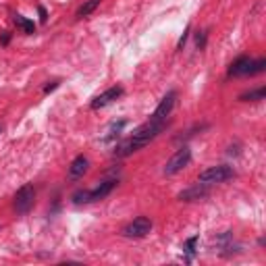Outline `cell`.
I'll list each match as a JSON object with an SVG mask.
<instances>
[{
	"label": "cell",
	"mask_w": 266,
	"mask_h": 266,
	"mask_svg": "<svg viewBox=\"0 0 266 266\" xmlns=\"http://www.w3.org/2000/svg\"><path fill=\"white\" fill-rule=\"evenodd\" d=\"M191 161V150L189 148H181V150H177L171 158H169V163L165 167V175H177L179 171H183Z\"/></svg>",
	"instance_id": "cell-5"
},
{
	"label": "cell",
	"mask_w": 266,
	"mask_h": 266,
	"mask_svg": "<svg viewBox=\"0 0 266 266\" xmlns=\"http://www.w3.org/2000/svg\"><path fill=\"white\" fill-rule=\"evenodd\" d=\"M38 11H40V19H42V23H46V19H48V17H46V9H44V7H40Z\"/></svg>",
	"instance_id": "cell-19"
},
{
	"label": "cell",
	"mask_w": 266,
	"mask_h": 266,
	"mask_svg": "<svg viewBox=\"0 0 266 266\" xmlns=\"http://www.w3.org/2000/svg\"><path fill=\"white\" fill-rule=\"evenodd\" d=\"M167 127V121H154L150 119L148 123H144V125H139L131 137H127L125 141H121V144L117 146L115 150V156L119 158H125V156H131L133 152L146 148L150 141L154 137H158V133H163V129Z\"/></svg>",
	"instance_id": "cell-1"
},
{
	"label": "cell",
	"mask_w": 266,
	"mask_h": 266,
	"mask_svg": "<svg viewBox=\"0 0 266 266\" xmlns=\"http://www.w3.org/2000/svg\"><path fill=\"white\" fill-rule=\"evenodd\" d=\"M235 177V171L227 165H219V167H210L206 171L200 173L198 181L204 183V185H212V183H223V181H229Z\"/></svg>",
	"instance_id": "cell-3"
},
{
	"label": "cell",
	"mask_w": 266,
	"mask_h": 266,
	"mask_svg": "<svg viewBox=\"0 0 266 266\" xmlns=\"http://www.w3.org/2000/svg\"><path fill=\"white\" fill-rule=\"evenodd\" d=\"M204 196H208V189L196 185V187H191V189L181 191V193H179V200H181V202H193V200H200V198H204Z\"/></svg>",
	"instance_id": "cell-11"
},
{
	"label": "cell",
	"mask_w": 266,
	"mask_h": 266,
	"mask_svg": "<svg viewBox=\"0 0 266 266\" xmlns=\"http://www.w3.org/2000/svg\"><path fill=\"white\" fill-rule=\"evenodd\" d=\"M266 67V61L260 59V61H252V67H250V75H256V73H262Z\"/></svg>",
	"instance_id": "cell-15"
},
{
	"label": "cell",
	"mask_w": 266,
	"mask_h": 266,
	"mask_svg": "<svg viewBox=\"0 0 266 266\" xmlns=\"http://www.w3.org/2000/svg\"><path fill=\"white\" fill-rule=\"evenodd\" d=\"M125 125H127V121H119V123H115V125L111 127V133H109V135H106L104 139H113L115 135H119V131H121L123 127H125Z\"/></svg>",
	"instance_id": "cell-16"
},
{
	"label": "cell",
	"mask_w": 266,
	"mask_h": 266,
	"mask_svg": "<svg viewBox=\"0 0 266 266\" xmlns=\"http://www.w3.org/2000/svg\"><path fill=\"white\" fill-rule=\"evenodd\" d=\"M87 167H90V161H87L85 156H77L75 161L71 163V167H69V177H71V179H79V177L85 175Z\"/></svg>",
	"instance_id": "cell-10"
},
{
	"label": "cell",
	"mask_w": 266,
	"mask_h": 266,
	"mask_svg": "<svg viewBox=\"0 0 266 266\" xmlns=\"http://www.w3.org/2000/svg\"><path fill=\"white\" fill-rule=\"evenodd\" d=\"M100 3H102V0H87V3L77 11V17H87L90 13H94L100 7Z\"/></svg>",
	"instance_id": "cell-14"
},
{
	"label": "cell",
	"mask_w": 266,
	"mask_h": 266,
	"mask_svg": "<svg viewBox=\"0 0 266 266\" xmlns=\"http://www.w3.org/2000/svg\"><path fill=\"white\" fill-rule=\"evenodd\" d=\"M264 96H266V87H258V90L241 94L239 100H243V102H256V100H264Z\"/></svg>",
	"instance_id": "cell-13"
},
{
	"label": "cell",
	"mask_w": 266,
	"mask_h": 266,
	"mask_svg": "<svg viewBox=\"0 0 266 266\" xmlns=\"http://www.w3.org/2000/svg\"><path fill=\"white\" fill-rule=\"evenodd\" d=\"M55 87H59V81H52V83H48L46 87H44V94H50Z\"/></svg>",
	"instance_id": "cell-18"
},
{
	"label": "cell",
	"mask_w": 266,
	"mask_h": 266,
	"mask_svg": "<svg viewBox=\"0 0 266 266\" xmlns=\"http://www.w3.org/2000/svg\"><path fill=\"white\" fill-rule=\"evenodd\" d=\"M35 202V189L33 185H23L19 191L15 193V210L19 215H27V212L33 208Z\"/></svg>",
	"instance_id": "cell-4"
},
{
	"label": "cell",
	"mask_w": 266,
	"mask_h": 266,
	"mask_svg": "<svg viewBox=\"0 0 266 266\" xmlns=\"http://www.w3.org/2000/svg\"><path fill=\"white\" fill-rule=\"evenodd\" d=\"M187 33H189V27H187V29H185V33H183V38H181V40H179V50H181V48H183V44H185V40H187Z\"/></svg>",
	"instance_id": "cell-20"
},
{
	"label": "cell",
	"mask_w": 266,
	"mask_h": 266,
	"mask_svg": "<svg viewBox=\"0 0 266 266\" xmlns=\"http://www.w3.org/2000/svg\"><path fill=\"white\" fill-rule=\"evenodd\" d=\"M123 96V87L121 85H115V87H109L106 92H102L100 96H96L94 98V102H92V109L94 111H98V109H104V106H109L111 102H115L117 98H121Z\"/></svg>",
	"instance_id": "cell-8"
},
{
	"label": "cell",
	"mask_w": 266,
	"mask_h": 266,
	"mask_svg": "<svg viewBox=\"0 0 266 266\" xmlns=\"http://www.w3.org/2000/svg\"><path fill=\"white\" fill-rule=\"evenodd\" d=\"M152 231V221L148 217H137L135 221H131L125 229H123V235L125 237H133V239H141Z\"/></svg>",
	"instance_id": "cell-6"
},
{
	"label": "cell",
	"mask_w": 266,
	"mask_h": 266,
	"mask_svg": "<svg viewBox=\"0 0 266 266\" xmlns=\"http://www.w3.org/2000/svg\"><path fill=\"white\" fill-rule=\"evenodd\" d=\"M250 67H252V59L250 57H239L231 69H229V77H241V75H250Z\"/></svg>",
	"instance_id": "cell-9"
},
{
	"label": "cell",
	"mask_w": 266,
	"mask_h": 266,
	"mask_svg": "<svg viewBox=\"0 0 266 266\" xmlns=\"http://www.w3.org/2000/svg\"><path fill=\"white\" fill-rule=\"evenodd\" d=\"M115 185H117V181L115 179H109V181H102L96 189H92V191H77V193H73V202L75 204H87V202H98V200H102V198H106L109 193L115 189Z\"/></svg>",
	"instance_id": "cell-2"
},
{
	"label": "cell",
	"mask_w": 266,
	"mask_h": 266,
	"mask_svg": "<svg viewBox=\"0 0 266 266\" xmlns=\"http://www.w3.org/2000/svg\"><path fill=\"white\" fill-rule=\"evenodd\" d=\"M196 243H198V237H191V239H187V243H185V252L191 256L193 252H196Z\"/></svg>",
	"instance_id": "cell-17"
},
{
	"label": "cell",
	"mask_w": 266,
	"mask_h": 266,
	"mask_svg": "<svg viewBox=\"0 0 266 266\" xmlns=\"http://www.w3.org/2000/svg\"><path fill=\"white\" fill-rule=\"evenodd\" d=\"M175 102H177V94L175 92H169L163 100H161V104L156 106V111H154V115L150 117V119H154V121H167V117L173 113V109H175Z\"/></svg>",
	"instance_id": "cell-7"
},
{
	"label": "cell",
	"mask_w": 266,
	"mask_h": 266,
	"mask_svg": "<svg viewBox=\"0 0 266 266\" xmlns=\"http://www.w3.org/2000/svg\"><path fill=\"white\" fill-rule=\"evenodd\" d=\"M15 25L21 27L23 33H33V31H35V23L29 21V19H25L23 15H15Z\"/></svg>",
	"instance_id": "cell-12"
}]
</instances>
